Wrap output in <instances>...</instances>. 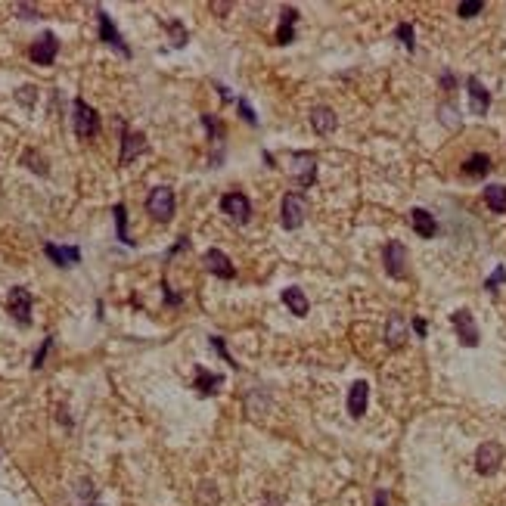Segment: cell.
Wrapping results in <instances>:
<instances>
[{
  "label": "cell",
  "mask_w": 506,
  "mask_h": 506,
  "mask_svg": "<svg viewBox=\"0 0 506 506\" xmlns=\"http://www.w3.org/2000/svg\"><path fill=\"white\" fill-rule=\"evenodd\" d=\"M72 128H75V134L81 140H90L100 134V115H97V109L90 106V103H84L81 97L72 103Z\"/></svg>",
  "instance_id": "obj_1"
},
{
  "label": "cell",
  "mask_w": 506,
  "mask_h": 506,
  "mask_svg": "<svg viewBox=\"0 0 506 506\" xmlns=\"http://www.w3.org/2000/svg\"><path fill=\"white\" fill-rule=\"evenodd\" d=\"M283 227L286 230H298L301 224H305L307 212H311V202H307L305 193H286L283 196Z\"/></svg>",
  "instance_id": "obj_2"
},
{
  "label": "cell",
  "mask_w": 506,
  "mask_h": 506,
  "mask_svg": "<svg viewBox=\"0 0 506 506\" xmlns=\"http://www.w3.org/2000/svg\"><path fill=\"white\" fill-rule=\"evenodd\" d=\"M174 208H177V199H174V190L171 187H156L146 199V212L159 221V224H168L174 218Z\"/></svg>",
  "instance_id": "obj_3"
},
{
  "label": "cell",
  "mask_w": 506,
  "mask_h": 506,
  "mask_svg": "<svg viewBox=\"0 0 506 506\" xmlns=\"http://www.w3.org/2000/svg\"><path fill=\"white\" fill-rule=\"evenodd\" d=\"M32 305H34V298H32V292H28L26 286H13V289H10L7 311H10V317H13L19 326L32 323Z\"/></svg>",
  "instance_id": "obj_4"
},
{
  "label": "cell",
  "mask_w": 506,
  "mask_h": 506,
  "mask_svg": "<svg viewBox=\"0 0 506 506\" xmlns=\"http://www.w3.org/2000/svg\"><path fill=\"white\" fill-rule=\"evenodd\" d=\"M289 177L298 187H311L314 177H317V159H314V152H292L289 156Z\"/></svg>",
  "instance_id": "obj_5"
},
{
  "label": "cell",
  "mask_w": 506,
  "mask_h": 506,
  "mask_svg": "<svg viewBox=\"0 0 506 506\" xmlns=\"http://www.w3.org/2000/svg\"><path fill=\"white\" fill-rule=\"evenodd\" d=\"M382 264H385V274L392 280H404L407 274V245L398 239H388L385 249H382Z\"/></svg>",
  "instance_id": "obj_6"
},
{
  "label": "cell",
  "mask_w": 506,
  "mask_h": 506,
  "mask_svg": "<svg viewBox=\"0 0 506 506\" xmlns=\"http://www.w3.org/2000/svg\"><path fill=\"white\" fill-rule=\"evenodd\" d=\"M506 450L500 441H485L478 450H475V469H478L481 475H494L500 469V463H503Z\"/></svg>",
  "instance_id": "obj_7"
},
{
  "label": "cell",
  "mask_w": 506,
  "mask_h": 506,
  "mask_svg": "<svg viewBox=\"0 0 506 506\" xmlns=\"http://www.w3.org/2000/svg\"><path fill=\"white\" fill-rule=\"evenodd\" d=\"M221 212L227 214V218L233 221V224H249L252 218V202L245 193H239V190H233V193H227L224 199H221Z\"/></svg>",
  "instance_id": "obj_8"
},
{
  "label": "cell",
  "mask_w": 506,
  "mask_h": 506,
  "mask_svg": "<svg viewBox=\"0 0 506 506\" xmlns=\"http://www.w3.org/2000/svg\"><path fill=\"white\" fill-rule=\"evenodd\" d=\"M450 323H454L460 345H466V348H478L481 336H478V326H475L472 314H469V311H454V314H450Z\"/></svg>",
  "instance_id": "obj_9"
},
{
  "label": "cell",
  "mask_w": 506,
  "mask_h": 506,
  "mask_svg": "<svg viewBox=\"0 0 506 506\" xmlns=\"http://www.w3.org/2000/svg\"><path fill=\"white\" fill-rule=\"evenodd\" d=\"M97 22H100V41H103V44L115 47L121 57H131V47L125 44V38H121V32L115 28V22L109 19L106 10H97Z\"/></svg>",
  "instance_id": "obj_10"
},
{
  "label": "cell",
  "mask_w": 506,
  "mask_h": 506,
  "mask_svg": "<svg viewBox=\"0 0 506 506\" xmlns=\"http://www.w3.org/2000/svg\"><path fill=\"white\" fill-rule=\"evenodd\" d=\"M59 53V38L53 32H44L38 41L32 44V50H28V57L34 59L38 65H53V59H57Z\"/></svg>",
  "instance_id": "obj_11"
},
{
  "label": "cell",
  "mask_w": 506,
  "mask_h": 506,
  "mask_svg": "<svg viewBox=\"0 0 506 506\" xmlns=\"http://www.w3.org/2000/svg\"><path fill=\"white\" fill-rule=\"evenodd\" d=\"M202 264H205L208 274L221 276V280H233V276H236V267H233V261L221 249H208L205 255H202Z\"/></svg>",
  "instance_id": "obj_12"
},
{
  "label": "cell",
  "mask_w": 506,
  "mask_h": 506,
  "mask_svg": "<svg viewBox=\"0 0 506 506\" xmlns=\"http://www.w3.org/2000/svg\"><path fill=\"white\" fill-rule=\"evenodd\" d=\"M44 255L50 258L57 267H75L81 261V249L78 245H57V243H44Z\"/></svg>",
  "instance_id": "obj_13"
},
{
  "label": "cell",
  "mask_w": 506,
  "mask_h": 506,
  "mask_svg": "<svg viewBox=\"0 0 506 506\" xmlns=\"http://www.w3.org/2000/svg\"><path fill=\"white\" fill-rule=\"evenodd\" d=\"M466 90H469V109H472V115H487V109H491V94H487V88L478 81V78H466Z\"/></svg>",
  "instance_id": "obj_14"
},
{
  "label": "cell",
  "mask_w": 506,
  "mask_h": 506,
  "mask_svg": "<svg viewBox=\"0 0 506 506\" xmlns=\"http://www.w3.org/2000/svg\"><path fill=\"white\" fill-rule=\"evenodd\" d=\"M146 150V137L140 131H128L125 125H121V165H128L131 159H137L140 152Z\"/></svg>",
  "instance_id": "obj_15"
},
{
  "label": "cell",
  "mask_w": 506,
  "mask_h": 506,
  "mask_svg": "<svg viewBox=\"0 0 506 506\" xmlns=\"http://www.w3.org/2000/svg\"><path fill=\"white\" fill-rule=\"evenodd\" d=\"M367 404H370V385L363 379H357L354 385L348 388V413L354 419H361L367 413Z\"/></svg>",
  "instance_id": "obj_16"
},
{
  "label": "cell",
  "mask_w": 506,
  "mask_h": 506,
  "mask_svg": "<svg viewBox=\"0 0 506 506\" xmlns=\"http://www.w3.org/2000/svg\"><path fill=\"white\" fill-rule=\"evenodd\" d=\"M221 385H224V376H221V373H212V370H205L202 363L196 367V382H193V388L202 394V398H208V394H218Z\"/></svg>",
  "instance_id": "obj_17"
},
{
  "label": "cell",
  "mask_w": 506,
  "mask_h": 506,
  "mask_svg": "<svg viewBox=\"0 0 506 506\" xmlns=\"http://www.w3.org/2000/svg\"><path fill=\"white\" fill-rule=\"evenodd\" d=\"M410 227L416 230V236H423V239H432L438 233L435 214H429L425 208H413V212H410Z\"/></svg>",
  "instance_id": "obj_18"
},
{
  "label": "cell",
  "mask_w": 506,
  "mask_h": 506,
  "mask_svg": "<svg viewBox=\"0 0 506 506\" xmlns=\"http://www.w3.org/2000/svg\"><path fill=\"white\" fill-rule=\"evenodd\" d=\"M311 128H314L317 134H323V137H326V134H332V131L338 128V115L332 112L330 106H314V112H311Z\"/></svg>",
  "instance_id": "obj_19"
},
{
  "label": "cell",
  "mask_w": 506,
  "mask_h": 506,
  "mask_svg": "<svg viewBox=\"0 0 506 506\" xmlns=\"http://www.w3.org/2000/svg\"><path fill=\"white\" fill-rule=\"evenodd\" d=\"M295 22H298V10L283 7L280 13V28H276V44H292L295 38Z\"/></svg>",
  "instance_id": "obj_20"
},
{
  "label": "cell",
  "mask_w": 506,
  "mask_h": 506,
  "mask_svg": "<svg viewBox=\"0 0 506 506\" xmlns=\"http://www.w3.org/2000/svg\"><path fill=\"white\" fill-rule=\"evenodd\" d=\"M404 338H407V320H404V314H392V317H388V326H385L388 348H401V345H404Z\"/></svg>",
  "instance_id": "obj_21"
},
{
  "label": "cell",
  "mask_w": 506,
  "mask_h": 506,
  "mask_svg": "<svg viewBox=\"0 0 506 506\" xmlns=\"http://www.w3.org/2000/svg\"><path fill=\"white\" fill-rule=\"evenodd\" d=\"M283 305H286L295 317H305L307 307H311V301H307V295L301 292L298 286H289V289H283Z\"/></svg>",
  "instance_id": "obj_22"
},
{
  "label": "cell",
  "mask_w": 506,
  "mask_h": 506,
  "mask_svg": "<svg viewBox=\"0 0 506 506\" xmlns=\"http://www.w3.org/2000/svg\"><path fill=\"white\" fill-rule=\"evenodd\" d=\"M494 168L491 156H485V152H472V156L463 162V174L466 177H487V171Z\"/></svg>",
  "instance_id": "obj_23"
},
{
  "label": "cell",
  "mask_w": 506,
  "mask_h": 506,
  "mask_svg": "<svg viewBox=\"0 0 506 506\" xmlns=\"http://www.w3.org/2000/svg\"><path fill=\"white\" fill-rule=\"evenodd\" d=\"M485 202L491 212L497 214H506V187H500V183H491V187H485Z\"/></svg>",
  "instance_id": "obj_24"
},
{
  "label": "cell",
  "mask_w": 506,
  "mask_h": 506,
  "mask_svg": "<svg viewBox=\"0 0 506 506\" xmlns=\"http://www.w3.org/2000/svg\"><path fill=\"white\" fill-rule=\"evenodd\" d=\"M112 214H115V227H119V239H121L125 245H134V239L128 236V208L119 202V205L112 208Z\"/></svg>",
  "instance_id": "obj_25"
},
{
  "label": "cell",
  "mask_w": 506,
  "mask_h": 506,
  "mask_svg": "<svg viewBox=\"0 0 506 506\" xmlns=\"http://www.w3.org/2000/svg\"><path fill=\"white\" fill-rule=\"evenodd\" d=\"M394 38H398L401 44H404L410 53L416 50V32H413V26H410V22H401V26L394 28Z\"/></svg>",
  "instance_id": "obj_26"
},
{
  "label": "cell",
  "mask_w": 506,
  "mask_h": 506,
  "mask_svg": "<svg viewBox=\"0 0 506 506\" xmlns=\"http://www.w3.org/2000/svg\"><path fill=\"white\" fill-rule=\"evenodd\" d=\"M22 162H26V168H32L34 174H41V177H47V162H44V156H38L34 150H26V156H22Z\"/></svg>",
  "instance_id": "obj_27"
},
{
  "label": "cell",
  "mask_w": 506,
  "mask_h": 506,
  "mask_svg": "<svg viewBox=\"0 0 506 506\" xmlns=\"http://www.w3.org/2000/svg\"><path fill=\"white\" fill-rule=\"evenodd\" d=\"M481 10H485V0H463L460 7H456V16H460V19H472Z\"/></svg>",
  "instance_id": "obj_28"
},
{
  "label": "cell",
  "mask_w": 506,
  "mask_h": 506,
  "mask_svg": "<svg viewBox=\"0 0 506 506\" xmlns=\"http://www.w3.org/2000/svg\"><path fill=\"white\" fill-rule=\"evenodd\" d=\"M503 283H506V267H503V264H497V270H494V274L485 280V289H487V292H497V286H503Z\"/></svg>",
  "instance_id": "obj_29"
},
{
  "label": "cell",
  "mask_w": 506,
  "mask_h": 506,
  "mask_svg": "<svg viewBox=\"0 0 506 506\" xmlns=\"http://www.w3.org/2000/svg\"><path fill=\"white\" fill-rule=\"evenodd\" d=\"M168 32L174 34V47H183V44H187L190 34H187V28H183L177 19H171V22H168Z\"/></svg>",
  "instance_id": "obj_30"
},
{
  "label": "cell",
  "mask_w": 506,
  "mask_h": 506,
  "mask_svg": "<svg viewBox=\"0 0 506 506\" xmlns=\"http://www.w3.org/2000/svg\"><path fill=\"white\" fill-rule=\"evenodd\" d=\"M16 100H19L26 109H32V106H34V100H38V90H34L32 84H26V88H22L19 94H16Z\"/></svg>",
  "instance_id": "obj_31"
},
{
  "label": "cell",
  "mask_w": 506,
  "mask_h": 506,
  "mask_svg": "<svg viewBox=\"0 0 506 506\" xmlns=\"http://www.w3.org/2000/svg\"><path fill=\"white\" fill-rule=\"evenodd\" d=\"M50 348H53V336H47V338H44V345L38 348V354H34V361H32V367H34V370L44 367V357H47V351H50Z\"/></svg>",
  "instance_id": "obj_32"
},
{
  "label": "cell",
  "mask_w": 506,
  "mask_h": 506,
  "mask_svg": "<svg viewBox=\"0 0 506 506\" xmlns=\"http://www.w3.org/2000/svg\"><path fill=\"white\" fill-rule=\"evenodd\" d=\"M236 106H239V115H243L245 121H249V125H258V115L252 112V106L245 100H236Z\"/></svg>",
  "instance_id": "obj_33"
},
{
  "label": "cell",
  "mask_w": 506,
  "mask_h": 506,
  "mask_svg": "<svg viewBox=\"0 0 506 506\" xmlns=\"http://www.w3.org/2000/svg\"><path fill=\"white\" fill-rule=\"evenodd\" d=\"M212 348H214V351H218V354H221V357H224V361H227V363H233V357H230V354H227V348H224V338H221V336H212ZM233 367H236V363H233Z\"/></svg>",
  "instance_id": "obj_34"
},
{
  "label": "cell",
  "mask_w": 506,
  "mask_h": 506,
  "mask_svg": "<svg viewBox=\"0 0 506 506\" xmlns=\"http://www.w3.org/2000/svg\"><path fill=\"white\" fill-rule=\"evenodd\" d=\"M16 13H26V19H34V16H38V10L34 7H28V3H16Z\"/></svg>",
  "instance_id": "obj_35"
},
{
  "label": "cell",
  "mask_w": 506,
  "mask_h": 506,
  "mask_svg": "<svg viewBox=\"0 0 506 506\" xmlns=\"http://www.w3.org/2000/svg\"><path fill=\"white\" fill-rule=\"evenodd\" d=\"M413 332H416V336H425V332H429V323H425L423 317H416L413 320Z\"/></svg>",
  "instance_id": "obj_36"
},
{
  "label": "cell",
  "mask_w": 506,
  "mask_h": 506,
  "mask_svg": "<svg viewBox=\"0 0 506 506\" xmlns=\"http://www.w3.org/2000/svg\"><path fill=\"white\" fill-rule=\"evenodd\" d=\"M441 84H444V88H447V90H450V88H454V84H456V78L450 75V72H444V75H441Z\"/></svg>",
  "instance_id": "obj_37"
},
{
  "label": "cell",
  "mask_w": 506,
  "mask_h": 506,
  "mask_svg": "<svg viewBox=\"0 0 506 506\" xmlns=\"http://www.w3.org/2000/svg\"><path fill=\"white\" fill-rule=\"evenodd\" d=\"M388 503V497H385V491H379L376 494V506H385Z\"/></svg>",
  "instance_id": "obj_38"
},
{
  "label": "cell",
  "mask_w": 506,
  "mask_h": 506,
  "mask_svg": "<svg viewBox=\"0 0 506 506\" xmlns=\"http://www.w3.org/2000/svg\"><path fill=\"white\" fill-rule=\"evenodd\" d=\"M264 506H283V503H280V500H276V497H270V500H267V503H264Z\"/></svg>",
  "instance_id": "obj_39"
},
{
  "label": "cell",
  "mask_w": 506,
  "mask_h": 506,
  "mask_svg": "<svg viewBox=\"0 0 506 506\" xmlns=\"http://www.w3.org/2000/svg\"><path fill=\"white\" fill-rule=\"evenodd\" d=\"M94 506H100V503H94Z\"/></svg>",
  "instance_id": "obj_40"
}]
</instances>
